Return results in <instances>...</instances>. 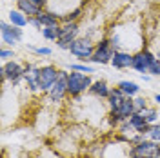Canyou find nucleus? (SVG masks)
Instances as JSON below:
<instances>
[{"mask_svg":"<svg viewBox=\"0 0 160 158\" xmlns=\"http://www.w3.org/2000/svg\"><path fill=\"white\" fill-rule=\"evenodd\" d=\"M93 86V80L88 73H80V71H71L68 75V93L71 96H78L80 93H84L86 89Z\"/></svg>","mask_w":160,"mask_h":158,"instance_id":"nucleus-1","label":"nucleus"},{"mask_svg":"<svg viewBox=\"0 0 160 158\" xmlns=\"http://www.w3.org/2000/svg\"><path fill=\"white\" fill-rule=\"evenodd\" d=\"M160 155V142L155 140H140L138 144H135L129 147V158H153Z\"/></svg>","mask_w":160,"mask_h":158,"instance_id":"nucleus-2","label":"nucleus"},{"mask_svg":"<svg viewBox=\"0 0 160 158\" xmlns=\"http://www.w3.org/2000/svg\"><path fill=\"white\" fill-rule=\"evenodd\" d=\"M69 53L88 64V62H91V57L95 53V46H93V42L89 38H77L69 46Z\"/></svg>","mask_w":160,"mask_h":158,"instance_id":"nucleus-3","label":"nucleus"},{"mask_svg":"<svg viewBox=\"0 0 160 158\" xmlns=\"http://www.w3.org/2000/svg\"><path fill=\"white\" fill-rule=\"evenodd\" d=\"M78 24L77 22H69V24H64V26H58V38H57V44H58L60 49H69V46L77 40L78 37Z\"/></svg>","mask_w":160,"mask_h":158,"instance_id":"nucleus-4","label":"nucleus"},{"mask_svg":"<svg viewBox=\"0 0 160 158\" xmlns=\"http://www.w3.org/2000/svg\"><path fill=\"white\" fill-rule=\"evenodd\" d=\"M60 69H57L55 66H44V67H38V75H37V80H38V89L40 91H49L53 87V84L58 80Z\"/></svg>","mask_w":160,"mask_h":158,"instance_id":"nucleus-5","label":"nucleus"},{"mask_svg":"<svg viewBox=\"0 0 160 158\" xmlns=\"http://www.w3.org/2000/svg\"><path fill=\"white\" fill-rule=\"evenodd\" d=\"M113 55H115V47L111 46L109 38H104L95 46V53L91 57V62H95V64H111Z\"/></svg>","mask_w":160,"mask_h":158,"instance_id":"nucleus-6","label":"nucleus"},{"mask_svg":"<svg viewBox=\"0 0 160 158\" xmlns=\"http://www.w3.org/2000/svg\"><path fill=\"white\" fill-rule=\"evenodd\" d=\"M24 73H26V69L20 66L18 62H15V60H8V62L2 66V69H0L2 78L4 80H11L13 86H17L20 80L24 78Z\"/></svg>","mask_w":160,"mask_h":158,"instance_id":"nucleus-7","label":"nucleus"},{"mask_svg":"<svg viewBox=\"0 0 160 158\" xmlns=\"http://www.w3.org/2000/svg\"><path fill=\"white\" fill-rule=\"evenodd\" d=\"M0 33H2V42L6 44V46H17L22 37H24V31L22 27L18 26H13V24H8V22H2L0 24Z\"/></svg>","mask_w":160,"mask_h":158,"instance_id":"nucleus-8","label":"nucleus"},{"mask_svg":"<svg viewBox=\"0 0 160 158\" xmlns=\"http://www.w3.org/2000/svg\"><path fill=\"white\" fill-rule=\"evenodd\" d=\"M155 58H157V55H153L151 51L148 49L138 51L137 55H133V69L140 75H146V73H149V64Z\"/></svg>","mask_w":160,"mask_h":158,"instance_id":"nucleus-9","label":"nucleus"},{"mask_svg":"<svg viewBox=\"0 0 160 158\" xmlns=\"http://www.w3.org/2000/svg\"><path fill=\"white\" fill-rule=\"evenodd\" d=\"M68 75L69 73H66V71H60L58 75V80L53 84V87L48 91V95H49V98L53 102H60V100L64 98V95L68 93Z\"/></svg>","mask_w":160,"mask_h":158,"instance_id":"nucleus-10","label":"nucleus"},{"mask_svg":"<svg viewBox=\"0 0 160 158\" xmlns=\"http://www.w3.org/2000/svg\"><path fill=\"white\" fill-rule=\"evenodd\" d=\"M111 66L117 69H129L133 67V55L128 51H115L111 58Z\"/></svg>","mask_w":160,"mask_h":158,"instance_id":"nucleus-11","label":"nucleus"},{"mask_svg":"<svg viewBox=\"0 0 160 158\" xmlns=\"http://www.w3.org/2000/svg\"><path fill=\"white\" fill-rule=\"evenodd\" d=\"M17 6H18V9L26 15V17H38L40 13H42V7H38L37 4H33L31 0H17Z\"/></svg>","mask_w":160,"mask_h":158,"instance_id":"nucleus-12","label":"nucleus"},{"mask_svg":"<svg viewBox=\"0 0 160 158\" xmlns=\"http://www.w3.org/2000/svg\"><path fill=\"white\" fill-rule=\"evenodd\" d=\"M129 122L133 124V127H135L137 133H140V135H148V133H149L151 124H148L146 118H144L140 113H133V115H131V118H129Z\"/></svg>","mask_w":160,"mask_h":158,"instance_id":"nucleus-13","label":"nucleus"},{"mask_svg":"<svg viewBox=\"0 0 160 158\" xmlns=\"http://www.w3.org/2000/svg\"><path fill=\"white\" fill-rule=\"evenodd\" d=\"M38 20L42 22L44 27H58L60 26V17L53 11H42L38 15Z\"/></svg>","mask_w":160,"mask_h":158,"instance_id":"nucleus-14","label":"nucleus"},{"mask_svg":"<svg viewBox=\"0 0 160 158\" xmlns=\"http://www.w3.org/2000/svg\"><path fill=\"white\" fill-rule=\"evenodd\" d=\"M128 98V95L122 91L120 87H115V89H111V93H109V96H108V102H109V109H118L120 107V104L124 102V100Z\"/></svg>","mask_w":160,"mask_h":158,"instance_id":"nucleus-15","label":"nucleus"},{"mask_svg":"<svg viewBox=\"0 0 160 158\" xmlns=\"http://www.w3.org/2000/svg\"><path fill=\"white\" fill-rule=\"evenodd\" d=\"M89 91L95 95V96H98V98H108L111 93L109 86L104 82V80H97V82H93V86L89 87Z\"/></svg>","mask_w":160,"mask_h":158,"instance_id":"nucleus-16","label":"nucleus"},{"mask_svg":"<svg viewBox=\"0 0 160 158\" xmlns=\"http://www.w3.org/2000/svg\"><path fill=\"white\" fill-rule=\"evenodd\" d=\"M9 24L18 26V27H26L29 24V17H26L20 9H11L9 11Z\"/></svg>","mask_w":160,"mask_h":158,"instance_id":"nucleus-17","label":"nucleus"},{"mask_svg":"<svg viewBox=\"0 0 160 158\" xmlns=\"http://www.w3.org/2000/svg\"><path fill=\"white\" fill-rule=\"evenodd\" d=\"M118 87L128 95V96H133V95H137L140 91V87H138V84H135V82H129V80H122L118 84Z\"/></svg>","mask_w":160,"mask_h":158,"instance_id":"nucleus-18","label":"nucleus"},{"mask_svg":"<svg viewBox=\"0 0 160 158\" xmlns=\"http://www.w3.org/2000/svg\"><path fill=\"white\" fill-rule=\"evenodd\" d=\"M138 113L146 118L148 124H151V126L158 122V113H157V109L155 107H146V109H142V111H138Z\"/></svg>","mask_w":160,"mask_h":158,"instance_id":"nucleus-19","label":"nucleus"},{"mask_svg":"<svg viewBox=\"0 0 160 158\" xmlns=\"http://www.w3.org/2000/svg\"><path fill=\"white\" fill-rule=\"evenodd\" d=\"M42 35L46 40H57L58 38V27H42Z\"/></svg>","mask_w":160,"mask_h":158,"instance_id":"nucleus-20","label":"nucleus"},{"mask_svg":"<svg viewBox=\"0 0 160 158\" xmlns=\"http://www.w3.org/2000/svg\"><path fill=\"white\" fill-rule=\"evenodd\" d=\"M71 71H80V73H95V67L93 66H88L86 62L84 64H71Z\"/></svg>","mask_w":160,"mask_h":158,"instance_id":"nucleus-21","label":"nucleus"},{"mask_svg":"<svg viewBox=\"0 0 160 158\" xmlns=\"http://www.w3.org/2000/svg\"><path fill=\"white\" fill-rule=\"evenodd\" d=\"M148 136H149L151 140H155V142H160V124H158V122L151 126L149 133H148Z\"/></svg>","mask_w":160,"mask_h":158,"instance_id":"nucleus-22","label":"nucleus"},{"mask_svg":"<svg viewBox=\"0 0 160 158\" xmlns=\"http://www.w3.org/2000/svg\"><path fill=\"white\" fill-rule=\"evenodd\" d=\"M149 75H153V77H160V62H158V58H155L149 64Z\"/></svg>","mask_w":160,"mask_h":158,"instance_id":"nucleus-23","label":"nucleus"},{"mask_svg":"<svg viewBox=\"0 0 160 158\" xmlns=\"http://www.w3.org/2000/svg\"><path fill=\"white\" fill-rule=\"evenodd\" d=\"M0 58L4 60V62H8V60L15 58V53H13V49H6V47H2V51H0Z\"/></svg>","mask_w":160,"mask_h":158,"instance_id":"nucleus-24","label":"nucleus"},{"mask_svg":"<svg viewBox=\"0 0 160 158\" xmlns=\"http://www.w3.org/2000/svg\"><path fill=\"white\" fill-rule=\"evenodd\" d=\"M148 107V104H146V98H142V96H138V98H135V111L138 113V111H142V109Z\"/></svg>","mask_w":160,"mask_h":158,"instance_id":"nucleus-25","label":"nucleus"},{"mask_svg":"<svg viewBox=\"0 0 160 158\" xmlns=\"http://www.w3.org/2000/svg\"><path fill=\"white\" fill-rule=\"evenodd\" d=\"M29 24L33 26V27L40 29V31H42V27H44V26H42V22L38 20V17H31V18H29Z\"/></svg>","mask_w":160,"mask_h":158,"instance_id":"nucleus-26","label":"nucleus"},{"mask_svg":"<svg viewBox=\"0 0 160 158\" xmlns=\"http://www.w3.org/2000/svg\"><path fill=\"white\" fill-rule=\"evenodd\" d=\"M31 49L35 51V53H38V55H46V57H48V55H51L49 47H33V46H31Z\"/></svg>","mask_w":160,"mask_h":158,"instance_id":"nucleus-27","label":"nucleus"},{"mask_svg":"<svg viewBox=\"0 0 160 158\" xmlns=\"http://www.w3.org/2000/svg\"><path fill=\"white\" fill-rule=\"evenodd\" d=\"M31 2H33V4H37L38 7H46V6L49 4V0H31Z\"/></svg>","mask_w":160,"mask_h":158,"instance_id":"nucleus-28","label":"nucleus"},{"mask_svg":"<svg viewBox=\"0 0 160 158\" xmlns=\"http://www.w3.org/2000/svg\"><path fill=\"white\" fill-rule=\"evenodd\" d=\"M155 102L160 106V93H158V95H155Z\"/></svg>","mask_w":160,"mask_h":158,"instance_id":"nucleus-29","label":"nucleus"},{"mask_svg":"<svg viewBox=\"0 0 160 158\" xmlns=\"http://www.w3.org/2000/svg\"><path fill=\"white\" fill-rule=\"evenodd\" d=\"M157 58H158V62H160V49H158V53H157Z\"/></svg>","mask_w":160,"mask_h":158,"instance_id":"nucleus-30","label":"nucleus"},{"mask_svg":"<svg viewBox=\"0 0 160 158\" xmlns=\"http://www.w3.org/2000/svg\"><path fill=\"white\" fill-rule=\"evenodd\" d=\"M153 158H160V155H158V156H153Z\"/></svg>","mask_w":160,"mask_h":158,"instance_id":"nucleus-31","label":"nucleus"}]
</instances>
